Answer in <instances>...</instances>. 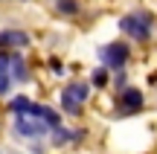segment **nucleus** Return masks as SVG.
<instances>
[{
  "mask_svg": "<svg viewBox=\"0 0 157 154\" xmlns=\"http://www.w3.org/2000/svg\"><path fill=\"white\" fill-rule=\"evenodd\" d=\"M151 26H154V17L148 12H131V15L119 17V32L131 35L134 41H148L151 38Z\"/></svg>",
  "mask_w": 157,
  "mask_h": 154,
  "instance_id": "obj_1",
  "label": "nucleus"
},
{
  "mask_svg": "<svg viewBox=\"0 0 157 154\" xmlns=\"http://www.w3.org/2000/svg\"><path fill=\"white\" fill-rule=\"evenodd\" d=\"M99 58H102V67L105 70H119V73H122V67L131 58V50L122 41H111V44L99 47Z\"/></svg>",
  "mask_w": 157,
  "mask_h": 154,
  "instance_id": "obj_2",
  "label": "nucleus"
},
{
  "mask_svg": "<svg viewBox=\"0 0 157 154\" xmlns=\"http://www.w3.org/2000/svg\"><path fill=\"white\" fill-rule=\"evenodd\" d=\"M15 131L26 140H41L50 134V128L44 125V119H32V116H15Z\"/></svg>",
  "mask_w": 157,
  "mask_h": 154,
  "instance_id": "obj_3",
  "label": "nucleus"
},
{
  "mask_svg": "<svg viewBox=\"0 0 157 154\" xmlns=\"http://www.w3.org/2000/svg\"><path fill=\"white\" fill-rule=\"evenodd\" d=\"M143 105H146V96H143V90H137V87H128V90L119 93V116L137 114V111H143Z\"/></svg>",
  "mask_w": 157,
  "mask_h": 154,
  "instance_id": "obj_4",
  "label": "nucleus"
},
{
  "mask_svg": "<svg viewBox=\"0 0 157 154\" xmlns=\"http://www.w3.org/2000/svg\"><path fill=\"white\" fill-rule=\"evenodd\" d=\"M29 44V32L23 29H3L0 32V50H9V47H26Z\"/></svg>",
  "mask_w": 157,
  "mask_h": 154,
  "instance_id": "obj_5",
  "label": "nucleus"
},
{
  "mask_svg": "<svg viewBox=\"0 0 157 154\" xmlns=\"http://www.w3.org/2000/svg\"><path fill=\"white\" fill-rule=\"evenodd\" d=\"M9 73H12V81H26L29 79V67H26V61H23L21 55H12Z\"/></svg>",
  "mask_w": 157,
  "mask_h": 154,
  "instance_id": "obj_6",
  "label": "nucleus"
},
{
  "mask_svg": "<svg viewBox=\"0 0 157 154\" xmlns=\"http://www.w3.org/2000/svg\"><path fill=\"white\" fill-rule=\"evenodd\" d=\"M78 0H58L56 3V12L58 15H64V17H73V15H78Z\"/></svg>",
  "mask_w": 157,
  "mask_h": 154,
  "instance_id": "obj_7",
  "label": "nucleus"
},
{
  "mask_svg": "<svg viewBox=\"0 0 157 154\" xmlns=\"http://www.w3.org/2000/svg\"><path fill=\"white\" fill-rule=\"evenodd\" d=\"M67 93H70V96H73V99H76V102H78V105H82V102H84V99H87V85H82V81H73V85H70V87H67Z\"/></svg>",
  "mask_w": 157,
  "mask_h": 154,
  "instance_id": "obj_8",
  "label": "nucleus"
},
{
  "mask_svg": "<svg viewBox=\"0 0 157 154\" xmlns=\"http://www.w3.org/2000/svg\"><path fill=\"white\" fill-rule=\"evenodd\" d=\"M61 108H64V111H67V114H73V116H76V114H82V105H78V102H76V99H73V96H70V93H67V90H64V93H61Z\"/></svg>",
  "mask_w": 157,
  "mask_h": 154,
  "instance_id": "obj_9",
  "label": "nucleus"
},
{
  "mask_svg": "<svg viewBox=\"0 0 157 154\" xmlns=\"http://www.w3.org/2000/svg\"><path fill=\"white\" fill-rule=\"evenodd\" d=\"M90 85H93V87H105L108 85V70L105 67H96L93 73H90Z\"/></svg>",
  "mask_w": 157,
  "mask_h": 154,
  "instance_id": "obj_10",
  "label": "nucleus"
},
{
  "mask_svg": "<svg viewBox=\"0 0 157 154\" xmlns=\"http://www.w3.org/2000/svg\"><path fill=\"white\" fill-rule=\"evenodd\" d=\"M9 87H12V73H3V76H0V96H6Z\"/></svg>",
  "mask_w": 157,
  "mask_h": 154,
  "instance_id": "obj_11",
  "label": "nucleus"
},
{
  "mask_svg": "<svg viewBox=\"0 0 157 154\" xmlns=\"http://www.w3.org/2000/svg\"><path fill=\"white\" fill-rule=\"evenodd\" d=\"M9 67H12V55L9 52H0V76L9 73Z\"/></svg>",
  "mask_w": 157,
  "mask_h": 154,
  "instance_id": "obj_12",
  "label": "nucleus"
},
{
  "mask_svg": "<svg viewBox=\"0 0 157 154\" xmlns=\"http://www.w3.org/2000/svg\"><path fill=\"white\" fill-rule=\"evenodd\" d=\"M125 81H128V79H125V73H119L117 79H113V85H117V90H119V93H122V90H128V85H125Z\"/></svg>",
  "mask_w": 157,
  "mask_h": 154,
  "instance_id": "obj_13",
  "label": "nucleus"
},
{
  "mask_svg": "<svg viewBox=\"0 0 157 154\" xmlns=\"http://www.w3.org/2000/svg\"><path fill=\"white\" fill-rule=\"evenodd\" d=\"M56 3H58V0H56Z\"/></svg>",
  "mask_w": 157,
  "mask_h": 154,
  "instance_id": "obj_14",
  "label": "nucleus"
}]
</instances>
